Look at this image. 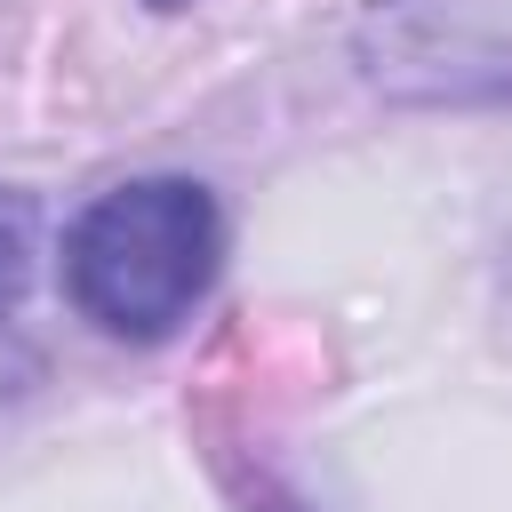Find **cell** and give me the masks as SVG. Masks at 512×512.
Returning <instances> with one entry per match:
<instances>
[{
	"label": "cell",
	"instance_id": "2",
	"mask_svg": "<svg viewBox=\"0 0 512 512\" xmlns=\"http://www.w3.org/2000/svg\"><path fill=\"white\" fill-rule=\"evenodd\" d=\"M352 48L392 104H512V0H368Z\"/></svg>",
	"mask_w": 512,
	"mask_h": 512
},
{
	"label": "cell",
	"instance_id": "4",
	"mask_svg": "<svg viewBox=\"0 0 512 512\" xmlns=\"http://www.w3.org/2000/svg\"><path fill=\"white\" fill-rule=\"evenodd\" d=\"M0 392H8V360H0Z\"/></svg>",
	"mask_w": 512,
	"mask_h": 512
},
{
	"label": "cell",
	"instance_id": "3",
	"mask_svg": "<svg viewBox=\"0 0 512 512\" xmlns=\"http://www.w3.org/2000/svg\"><path fill=\"white\" fill-rule=\"evenodd\" d=\"M24 280H32V200L0 192V320L24 304Z\"/></svg>",
	"mask_w": 512,
	"mask_h": 512
},
{
	"label": "cell",
	"instance_id": "5",
	"mask_svg": "<svg viewBox=\"0 0 512 512\" xmlns=\"http://www.w3.org/2000/svg\"><path fill=\"white\" fill-rule=\"evenodd\" d=\"M152 8H176V0H152Z\"/></svg>",
	"mask_w": 512,
	"mask_h": 512
},
{
	"label": "cell",
	"instance_id": "1",
	"mask_svg": "<svg viewBox=\"0 0 512 512\" xmlns=\"http://www.w3.org/2000/svg\"><path fill=\"white\" fill-rule=\"evenodd\" d=\"M224 216L192 176H136L88 200L64 232V296L120 344H160L216 280Z\"/></svg>",
	"mask_w": 512,
	"mask_h": 512
}]
</instances>
